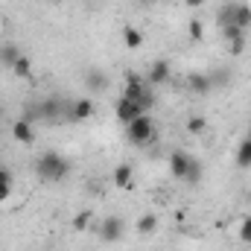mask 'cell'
<instances>
[{
    "mask_svg": "<svg viewBox=\"0 0 251 251\" xmlns=\"http://www.w3.org/2000/svg\"><path fill=\"white\" fill-rule=\"evenodd\" d=\"M67 173H70V164H67V158L59 155V152H41L35 158V176L44 184H59V181L67 178Z\"/></svg>",
    "mask_w": 251,
    "mask_h": 251,
    "instance_id": "1",
    "label": "cell"
},
{
    "mask_svg": "<svg viewBox=\"0 0 251 251\" xmlns=\"http://www.w3.org/2000/svg\"><path fill=\"white\" fill-rule=\"evenodd\" d=\"M126 134H128L131 143L146 146L149 140H155V120H152L149 114H140V117H134L131 123L126 126Z\"/></svg>",
    "mask_w": 251,
    "mask_h": 251,
    "instance_id": "2",
    "label": "cell"
},
{
    "mask_svg": "<svg viewBox=\"0 0 251 251\" xmlns=\"http://www.w3.org/2000/svg\"><path fill=\"white\" fill-rule=\"evenodd\" d=\"M193 161H196V158H190L187 152L176 149V152L170 155V173H173V178H178V181H187V176H190V167H193Z\"/></svg>",
    "mask_w": 251,
    "mask_h": 251,
    "instance_id": "3",
    "label": "cell"
},
{
    "mask_svg": "<svg viewBox=\"0 0 251 251\" xmlns=\"http://www.w3.org/2000/svg\"><path fill=\"white\" fill-rule=\"evenodd\" d=\"M173 76V67H170V62H164V59H158V62H152L149 64V70H146V85L149 88H155V85H164L167 79Z\"/></svg>",
    "mask_w": 251,
    "mask_h": 251,
    "instance_id": "4",
    "label": "cell"
},
{
    "mask_svg": "<svg viewBox=\"0 0 251 251\" xmlns=\"http://www.w3.org/2000/svg\"><path fill=\"white\" fill-rule=\"evenodd\" d=\"M123 237V219L120 216H105L100 225V240L102 243H117Z\"/></svg>",
    "mask_w": 251,
    "mask_h": 251,
    "instance_id": "5",
    "label": "cell"
},
{
    "mask_svg": "<svg viewBox=\"0 0 251 251\" xmlns=\"http://www.w3.org/2000/svg\"><path fill=\"white\" fill-rule=\"evenodd\" d=\"M12 137L18 140V143H24V146H32L35 143V126L29 123V120H15L12 123Z\"/></svg>",
    "mask_w": 251,
    "mask_h": 251,
    "instance_id": "6",
    "label": "cell"
},
{
    "mask_svg": "<svg viewBox=\"0 0 251 251\" xmlns=\"http://www.w3.org/2000/svg\"><path fill=\"white\" fill-rule=\"evenodd\" d=\"M64 105L67 102H62L59 97H47V100H41L38 102V108H41V120H59L64 114Z\"/></svg>",
    "mask_w": 251,
    "mask_h": 251,
    "instance_id": "7",
    "label": "cell"
},
{
    "mask_svg": "<svg viewBox=\"0 0 251 251\" xmlns=\"http://www.w3.org/2000/svg\"><path fill=\"white\" fill-rule=\"evenodd\" d=\"M140 114H146L137 102H131V100H126V97H120V102H117V120L123 126H128L134 117H140Z\"/></svg>",
    "mask_w": 251,
    "mask_h": 251,
    "instance_id": "8",
    "label": "cell"
},
{
    "mask_svg": "<svg viewBox=\"0 0 251 251\" xmlns=\"http://www.w3.org/2000/svg\"><path fill=\"white\" fill-rule=\"evenodd\" d=\"M88 117H94V100H76V102H70V120H88Z\"/></svg>",
    "mask_w": 251,
    "mask_h": 251,
    "instance_id": "9",
    "label": "cell"
},
{
    "mask_svg": "<svg viewBox=\"0 0 251 251\" xmlns=\"http://www.w3.org/2000/svg\"><path fill=\"white\" fill-rule=\"evenodd\" d=\"M131 176H134V170L128 167V164H120V167H114V187L117 190H128L131 187Z\"/></svg>",
    "mask_w": 251,
    "mask_h": 251,
    "instance_id": "10",
    "label": "cell"
},
{
    "mask_svg": "<svg viewBox=\"0 0 251 251\" xmlns=\"http://www.w3.org/2000/svg\"><path fill=\"white\" fill-rule=\"evenodd\" d=\"M187 85H190V91L193 94H207L210 88H213V79L210 76H204V73H193L187 79Z\"/></svg>",
    "mask_w": 251,
    "mask_h": 251,
    "instance_id": "11",
    "label": "cell"
},
{
    "mask_svg": "<svg viewBox=\"0 0 251 251\" xmlns=\"http://www.w3.org/2000/svg\"><path fill=\"white\" fill-rule=\"evenodd\" d=\"M234 24H237L240 29H249L251 26V6L249 3H237V9H234Z\"/></svg>",
    "mask_w": 251,
    "mask_h": 251,
    "instance_id": "12",
    "label": "cell"
},
{
    "mask_svg": "<svg viewBox=\"0 0 251 251\" xmlns=\"http://www.w3.org/2000/svg\"><path fill=\"white\" fill-rule=\"evenodd\" d=\"M12 187H15V181H12V173L0 164V201H6L9 196H12Z\"/></svg>",
    "mask_w": 251,
    "mask_h": 251,
    "instance_id": "13",
    "label": "cell"
},
{
    "mask_svg": "<svg viewBox=\"0 0 251 251\" xmlns=\"http://www.w3.org/2000/svg\"><path fill=\"white\" fill-rule=\"evenodd\" d=\"M123 44L128 47V50H137V47L143 44V35H140L137 26H126L123 29Z\"/></svg>",
    "mask_w": 251,
    "mask_h": 251,
    "instance_id": "14",
    "label": "cell"
},
{
    "mask_svg": "<svg viewBox=\"0 0 251 251\" xmlns=\"http://www.w3.org/2000/svg\"><path fill=\"white\" fill-rule=\"evenodd\" d=\"M21 56H24V53H21L15 44H6V47H0V64H6L9 70H12V64L18 62Z\"/></svg>",
    "mask_w": 251,
    "mask_h": 251,
    "instance_id": "15",
    "label": "cell"
},
{
    "mask_svg": "<svg viewBox=\"0 0 251 251\" xmlns=\"http://www.w3.org/2000/svg\"><path fill=\"white\" fill-rule=\"evenodd\" d=\"M234 9H237V3H225V6L216 12V26H219V29L234 24Z\"/></svg>",
    "mask_w": 251,
    "mask_h": 251,
    "instance_id": "16",
    "label": "cell"
},
{
    "mask_svg": "<svg viewBox=\"0 0 251 251\" xmlns=\"http://www.w3.org/2000/svg\"><path fill=\"white\" fill-rule=\"evenodd\" d=\"M137 234H155V228H158V216L155 213H143L140 219H137Z\"/></svg>",
    "mask_w": 251,
    "mask_h": 251,
    "instance_id": "17",
    "label": "cell"
},
{
    "mask_svg": "<svg viewBox=\"0 0 251 251\" xmlns=\"http://www.w3.org/2000/svg\"><path fill=\"white\" fill-rule=\"evenodd\" d=\"M88 88H91V91H105V88H108V76H105L102 70H91V73H88Z\"/></svg>",
    "mask_w": 251,
    "mask_h": 251,
    "instance_id": "18",
    "label": "cell"
},
{
    "mask_svg": "<svg viewBox=\"0 0 251 251\" xmlns=\"http://www.w3.org/2000/svg\"><path fill=\"white\" fill-rule=\"evenodd\" d=\"M12 73H15L18 79H29V76H32V62H29V56H21L18 62L12 64Z\"/></svg>",
    "mask_w": 251,
    "mask_h": 251,
    "instance_id": "19",
    "label": "cell"
},
{
    "mask_svg": "<svg viewBox=\"0 0 251 251\" xmlns=\"http://www.w3.org/2000/svg\"><path fill=\"white\" fill-rule=\"evenodd\" d=\"M237 164L240 167H251V134L237 146Z\"/></svg>",
    "mask_w": 251,
    "mask_h": 251,
    "instance_id": "20",
    "label": "cell"
},
{
    "mask_svg": "<svg viewBox=\"0 0 251 251\" xmlns=\"http://www.w3.org/2000/svg\"><path fill=\"white\" fill-rule=\"evenodd\" d=\"M187 131L190 134H204V131H207V120H204V117H190Z\"/></svg>",
    "mask_w": 251,
    "mask_h": 251,
    "instance_id": "21",
    "label": "cell"
},
{
    "mask_svg": "<svg viewBox=\"0 0 251 251\" xmlns=\"http://www.w3.org/2000/svg\"><path fill=\"white\" fill-rule=\"evenodd\" d=\"M219 35H222L225 41H234V38H243V35H246V29H240L237 24H231V26H222V29H219Z\"/></svg>",
    "mask_w": 251,
    "mask_h": 251,
    "instance_id": "22",
    "label": "cell"
},
{
    "mask_svg": "<svg viewBox=\"0 0 251 251\" xmlns=\"http://www.w3.org/2000/svg\"><path fill=\"white\" fill-rule=\"evenodd\" d=\"M187 32H190V38H193V41H201V38H204V24H201V21H190Z\"/></svg>",
    "mask_w": 251,
    "mask_h": 251,
    "instance_id": "23",
    "label": "cell"
},
{
    "mask_svg": "<svg viewBox=\"0 0 251 251\" xmlns=\"http://www.w3.org/2000/svg\"><path fill=\"white\" fill-rule=\"evenodd\" d=\"M91 219H94V216H91V210H82V213H76V219H73V228H76V231H85V228L91 225Z\"/></svg>",
    "mask_w": 251,
    "mask_h": 251,
    "instance_id": "24",
    "label": "cell"
},
{
    "mask_svg": "<svg viewBox=\"0 0 251 251\" xmlns=\"http://www.w3.org/2000/svg\"><path fill=\"white\" fill-rule=\"evenodd\" d=\"M240 243H251V216H243L240 222Z\"/></svg>",
    "mask_w": 251,
    "mask_h": 251,
    "instance_id": "25",
    "label": "cell"
},
{
    "mask_svg": "<svg viewBox=\"0 0 251 251\" xmlns=\"http://www.w3.org/2000/svg\"><path fill=\"white\" fill-rule=\"evenodd\" d=\"M228 50H231V56H240V53L246 50V35H243V38H234V41H228Z\"/></svg>",
    "mask_w": 251,
    "mask_h": 251,
    "instance_id": "26",
    "label": "cell"
},
{
    "mask_svg": "<svg viewBox=\"0 0 251 251\" xmlns=\"http://www.w3.org/2000/svg\"><path fill=\"white\" fill-rule=\"evenodd\" d=\"M184 3H187L190 9H199V6H201V3H204V0H184Z\"/></svg>",
    "mask_w": 251,
    "mask_h": 251,
    "instance_id": "27",
    "label": "cell"
},
{
    "mask_svg": "<svg viewBox=\"0 0 251 251\" xmlns=\"http://www.w3.org/2000/svg\"><path fill=\"white\" fill-rule=\"evenodd\" d=\"M140 3H143V6H155L158 0H140Z\"/></svg>",
    "mask_w": 251,
    "mask_h": 251,
    "instance_id": "28",
    "label": "cell"
},
{
    "mask_svg": "<svg viewBox=\"0 0 251 251\" xmlns=\"http://www.w3.org/2000/svg\"><path fill=\"white\" fill-rule=\"evenodd\" d=\"M0 120H3V108H0Z\"/></svg>",
    "mask_w": 251,
    "mask_h": 251,
    "instance_id": "29",
    "label": "cell"
},
{
    "mask_svg": "<svg viewBox=\"0 0 251 251\" xmlns=\"http://www.w3.org/2000/svg\"><path fill=\"white\" fill-rule=\"evenodd\" d=\"M249 134H251V126H249Z\"/></svg>",
    "mask_w": 251,
    "mask_h": 251,
    "instance_id": "30",
    "label": "cell"
}]
</instances>
